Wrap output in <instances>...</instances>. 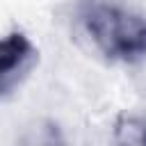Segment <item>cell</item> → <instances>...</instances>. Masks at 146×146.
I'll list each match as a JSON object with an SVG mask.
<instances>
[{"label": "cell", "mask_w": 146, "mask_h": 146, "mask_svg": "<svg viewBox=\"0 0 146 146\" xmlns=\"http://www.w3.org/2000/svg\"><path fill=\"white\" fill-rule=\"evenodd\" d=\"M78 25L91 46L110 62L146 59V16L119 0H82Z\"/></svg>", "instance_id": "6da1fadb"}, {"label": "cell", "mask_w": 146, "mask_h": 146, "mask_svg": "<svg viewBox=\"0 0 146 146\" xmlns=\"http://www.w3.org/2000/svg\"><path fill=\"white\" fill-rule=\"evenodd\" d=\"M39 52L30 36L9 32L0 36V96L11 94L36 66Z\"/></svg>", "instance_id": "7a4b0ae2"}, {"label": "cell", "mask_w": 146, "mask_h": 146, "mask_svg": "<svg viewBox=\"0 0 146 146\" xmlns=\"http://www.w3.org/2000/svg\"><path fill=\"white\" fill-rule=\"evenodd\" d=\"M114 137L121 144L146 146V116H121L114 125Z\"/></svg>", "instance_id": "3957f363"}]
</instances>
